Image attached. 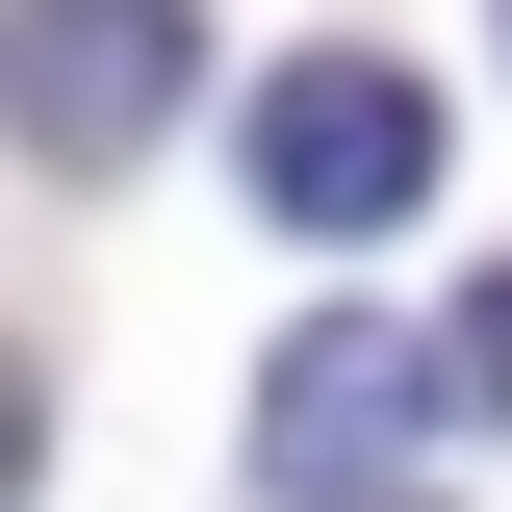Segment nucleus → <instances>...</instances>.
Wrapping results in <instances>:
<instances>
[{
  "instance_id": "nucleus-2",
  "label": "nucleus",
  "mask_w": 512,
  "mask_h": 512,
  "mask_svg": "<svg viewBox=\"0 0 512 512\" xmlns=\"http://www.w3.org/2000/svg\"><path fill=\"white\" fill-rule=\"evenodd\" d=\"M436 410H461V359H436V333L308 308V333H282V384H256V487H384Z\"/></svg>"
},
{
  "instance_id": "nucleus-1",
  "label": "nucleus",
  "mask_w": 512,
  "mask_h": 512,
  "mask_svg": "<svg viewBox=\"0 0 512 512\" xmlns=\"http://www.w3.org/2000/svg\"><path fill=\"white\" fill-rule=\"evenodd\" d=\"M231 180H256V231H410V205H436V77L410 52H282L231 103Z\"/></svg>"
},
{
  "instance_id": "nucleus-3",
  "label": "nucleus",
  "mask_w": 512,
  "mask_h": 512,
  "mask_svg": "<svg viewBox=\"0 0 512 512\" xmlns=\"http://www.w3.org/2000/svg\"><path fill=\"white\" fill-rule=\"evenodd\" d=\"M205 77V26H154V0H103V26H26V52H0V103L52 128V154H128V128L180 103Z\"/></svg>"
},
{
  "instance_id": "nucleus-4",
  "label": "nucleus",
  "mask_w": 512,
  "mask_h": 512,
  "mask_svg": "<svg viewBox=\"0 0 512 512\" xmlns=\"http://www.w3.org/2000/svg\"><path fill=\"white\" fill-rule=\"evenodd\" d=\"M436 359H461V410H512V256L461 282V333H436Z\"/></svg>"
}]
</instances>
